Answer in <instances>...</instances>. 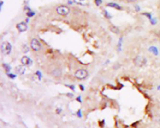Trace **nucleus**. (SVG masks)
Listing matches in <instances>:
<instances>
[{"mask_svg": "<svg viewBox=\"0 0 160 128\" xmlns=\"http://www.w3.org/2000/svg\"><path fill=\"white\" fill-rule=\"evenodd\" d=\"M133 62L135 64V65L138 67H142L143 66L146 65V62H147V60L143 56H136V57L133 60Z\"/></svg>", "mask_w": 160, "mask_h": 128, "instance_id": "nucleus-1", "label": "nucleus"}, {"mask_svg": "<svg viewBox=\"0 0 160 128\" xmlns=\"http://www.w3.org/2000/svg\"><path fill=\"white\" fill-rule=\"evenodd\" d=\"M11 51V45L9 42H5L1 45V51L4 55L10 54Z\"/></svg>", "mask_w": 160, "mask_h": 128, "instance_id": "nucleus-2", "label": "nucleus"}, {"mask_svg": "<svg viewBox=\"0 0 160 128\" xmlns=\"http://www.w3.org/2000/svg\"><path fill=\"white\" fill-rule=\"evenodd\" d=\"M88 72L84 69H79L75 72V76L76 78L82 80L84 79L88 76Z\"/></svg>", "mask_w": 160, "mask_h": 128, "instance_id": "nucleus-3", "label": "nucleus"}, {"mask_svg": "<svg viewBox=\"0 0 160 128\" xmlns=\"http://www.w3.org/2000/svg\"><path fill=\"white\" fill-rule=\"evenodd\" d=\"M70 9L66 6H60L56 8V12L59 15L62 16H66L70 13Z\"/></svg>", "mask_w": 160, "mask_h": 128, "instance_id": "nucleus-4", "label": "nucleus"}, {"mask_svg": "<svg viewBox=\"0 0 160 128\" xmlns=\"http://www.w3.org/2000/svg\"><path fill=\"white\" fill-rule=\"evenodd\" d=\"M31 47L35 51H39L41 49V45L40 41L36 38H34L31 42Z\"/></svg>", "mask_w": 160, "mask_h": 128, "instance_id": "nucleus-5", "label": "nucleus"}, {"mask_svg": "<svg viewBox=\"0 0 160 128\" xmlns=\"http://www.w3.org/2000/svg\"><path fill=\"white\" fill-rule=\"evenodd\" d=\"M16 28L18 30V31L20 32H25L28 28L27 25L26 23L24 22H21L18 23L17 25H16Z\"/></svg>", "mask_w": 160, "mask_h": 128, "instance_id": "nucleus-6", "label": "nucleus"}, {"mask_svg": "<svg viewBox=\"0 0 160 128\" xmlns=\"http://www.w3.org/2000/svg\"><path fill=\"white\" fill-rule=\"evenodd\" d=\"M21 60L23 65L24 66H30L32 64V60L27 56L23 57Z\"/></svg>", "mask_w": 160, "mask_h": 128, "instance_id": "nucleus-7", "label": "nucleus"}, {"mask_svg": "<svg viewBox=\"0 0 160 128\" xmlns=\"http://www.w3.org/2000/svg\"><path fill=\"white\" fill-rule=\"evenodd\" d=\"M24 67H25V66L23 65L17 66V67L14 69V70H15V72H16L18 74L22 75V74H24V72H25V70H26V69Z\"/></svg>", "mask_w": 160, "mask_h": 128, "instance_id": "nucleus-8", "label": "nucleus"}, {"mask_svg": "<svg viewBox=\"0 0 160 128\" xmlns=\"http://www.w3.org/2000/svg\"><path fill=\"white\" fill-rule=\"evenodd\" d=\"M74 1L78 5L86 6L89 4V0H74Z\"/></svg>", "mask_w": 160, "mask_h": 128, "instance_id": "nucleus-9", "label": "nucleus"}, {"mask_svg": "<svg viewBox=\"0 0 160 128\" xmlns=\"http://www.w3.org/2000/svg\"><path fill=\"white\" fill-rule=\"evenodd\" d=\"M149 50L151 53H153L154 55H157L158 54V50L157 48L155 46H151L150 48H149Z\"/></svg>", "mask_w": 160, "mask_h": 128, "instance_id": "nucleus-10", "label": "nucleus"}, {"mask_svg": "<svg viewBox=\"0 0 160 128\" xmlns=\"http://www.w3.org/2000/svg\"><path fill=\"white\" fill-rule=\"evenodd\" d=\"M108 6L112 7V8H116V9H118V10H120L121 9V7L119 6V5H117V4H116V3H108Z\"/></svg>", "mask_w": 160, "mask_h": 128, "instance_id": "nucleus-11", "label": "nucleus"}, {"mask_svg": "<svg viewBox=\"0 0 160 128\" xmlns=\"http://www.w3.org/2000/svg\"><path fill=\"white\" fill-rule=\"evenodd\" d=\"M110 30H111V32H113V33H119V29L116 26H111V27H110Z\"/></svg>", "mask_w": 160, "mask_h": 128, "instance_id": "nucleus-12", "label": "nucleus"}, {"mask_svg": "<svg viewBox=\"0 0 160 128\" xmlns=\"http://www.w3.org/2000/svg\"><path fill=\"white\" fill-rule=\"evenodd\" d=\"M22 50H23V51L24 53H27L29 50V48H28V46H26V45H24V46H23Z\"/></svg>", "mask_w": 160, "mask_h": 128, "instance_id": "nucleus-13", "label": "nucleus"}, {"mask_svg": "<svg viewBox=\"0 0 160 128\" xmlns=\"http://www.w3.org/2000/svg\"><path fill=\"white\" fill-rule=\"evenodd\" d=\"M102 3L101 0H95V3L96 4L97 6H99L100 5H101Z\"/></svg>", "mask_w": 160, "mask_h": 128, "instance_id": "nucleus-14", "label": "nucleus"}, {"mask_svg": "<svg viewBox=\"0 0 160 128\" xmlns=\"http://www.w3.org/2000/svg\"><path fill=\"white\" fill-rule=\"evenodd\" d=\"M126 1L128 2H135L136 1V0H126Z\"/></svg>", "mask_w": 160, "mask_h": 128, "instance_id": "nucleus-15", "label": "nucleus"}, {"mask_svg": "<svg viewBox=\"0 0 160 128\" xmlns=\"http://www.w3.org/2000/svg\"><path fill=\"white\" fill-rule=\"evenodd\" d=\"M157 89L158 90H160V85H159L158 87V88H157Z\"/></svg>", "mask_w": 160, "mask_h": 128, "instance_id": "nucleus-16", "label": "nucleus"}]
</instances>
